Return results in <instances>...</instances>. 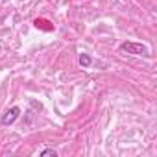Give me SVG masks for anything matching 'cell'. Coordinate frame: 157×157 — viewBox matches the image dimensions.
Segmentation results:
<instances>
[{
    "label": "cell",
    "mask_w": 157,
    "mask_h": 157,
    "mask_svg": "<svg viewBox=\"0 0 157 157\" xmlns=\"http://www.w3.org/2000/svg\"><path fill=\"white\" fill-rule=\"evenodd\" d=\"M120 48L128 54H133V56H150V48L146 44H140V43H122Z\"/></svg>",
    "instance_id": "6da1fadb"
},
{
    "label": "cell",
    "mask_w": 157,
    "mask_h": 157,
    "mask_svg": "<svg viewBox=\"0 0 157 157\" xmlns=\"http://www.w3.org/2000/svg\"><path fill=\"white\" fill-rule=\"evenodd\" d=\"M19 117H21V107L13 105V107H10V109L4 113V117H2V120H0V124H2L4 128H8V126H11Z\"/></svg>",
    "instance_id": "7a4b0ae2"
},
{
    "label": "cell",
    "mask_w": 157,
    "mask_h": 157,
    "mask_svg": "<svg viewBox=\"0 0 157 157\" xmlns=\"http://www.w3.org/2000/svg\"><path fill=\"white\" fill-rule=\"evenodd\" d=\"M80 65H82L83 68H89V67H91V57H89V54H80Z\"/></svg>",
    "instance_id": "3957f363"
},
{
    "label": "cell",
    "mask_w": 157,
    "mask_h": 157,
    "mask_svg": "<svg viewBox=\"0 0 157 157\" xmlns=\"http://www.w3.org/2000/svg\"><path fill=\"white\" fill-rule=\"evenodd\" d=\"M57 153H56V150H52V148H44L43 151H41V157H56Z\"/></svg>",
    "instance_id": "277c9868"
}]
</instances>
